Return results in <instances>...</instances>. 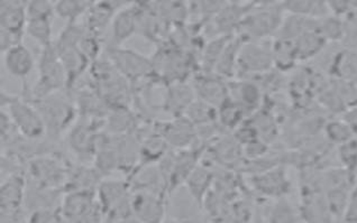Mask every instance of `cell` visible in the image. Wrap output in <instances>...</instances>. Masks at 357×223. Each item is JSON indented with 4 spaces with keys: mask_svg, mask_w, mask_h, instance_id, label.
<instances>
[{
    "mask_svg": "<svg viewBox=\"0 0 357 223\" xmlns=\"http://www.w3.org/2000/svg\"><path fill=\"white\" fill-rule=\"evenodd\" d=\"M29 99V98H27ZM32 101L47 127V138L56 143L78 121L79 112L75 101L63 92H55L42 99H29Z\"/></svg>",
    "mask_w": 357,
    "mask_h": 223,
    "instance_id": "obj_1",
    "label": "cell"
},
{
    "mask_svg": "<svg viewBox=\"0 0 357 223\" xmlns=\"http://www.w3.org/2000/svg\"><path fill=\"white\" fill-rule=\"evenodd\" d=\"M1 107L8 112L15 127L23 137L33 141L47 137V127L43 118L27 98L16 97L3 91Z\"/></svg>",
    "mask_w": 357,
    "mask_h": 223,
    "instance_id": "obj_2",
    "label": "cell"
},
{
    "mask_svg": "<svg viewBox=\"0 0 357 223\" xmlns=\"http://www.w3.org/2000/svg\"><path fill=\"white\" fill-rule=\"evenodd\" d=\"M132 189L130 180H102L97 187L106 221H136L132 208Z\"/></svg>",
    "mask_w": 357,
    "mask_h": 223,
    "instance_id": "obj_3",
    "label": "cell"
},
{
    "mask_svg": "<svg viewBox=\"0 0 357 223\" xmlns=\"http://www.w3.org/2000/svg\"><path fill=\"white\" fill-rule=\"evenodd\" d=\"M66 89V75L63 64L61 62L54 44L42 47L40 60H38V79L32 91L29 95H24L29 99H42L55 92Z\"/></svg>",
    "mask_w": 357,
    "mask_h": 223,
    "instance_id": "obj_4",
    "label": "cell"
},
{
    "mask_svg": "<svg viewBox=\"0 0 357 223\" xmlns=\"http://www.w3.org/2000/svg\"><path fill=\"white\" fill-rule=\"evenodd\" d=\"M70 166L62 156L55 154L40 155L32 158L26 164V178L33 183L49 187V189L63 190L69 178Z\"/></svg>",
    "mask_w": 357,
    "mask_h": 223,
    "instance_id": "obj_5",
    "label": "cell"
},
{
    "mask_svg": "<svg viewBox=\"0 0 357 223\" xmlns=\"http://www.w3.org/2000/svg\"><path fill=\"white\" fill-rule=\"evenodd\" d=\"M61 213L63 220L70 222H97L105 217L97 191L93 190L66 192L61 201Z\"/></svg>",
    "mask_w": 357,
    "mask_h": 223,
    "instance_id": "obj_6",
    "label": "cell"
},
{
    "mask_svg": "<svg viewBox=\"0 0 357 223\" xmlns=\"http://www.w3.org/2000/svg\"><path fill=\"white\" fill-rule=\"evenodd\" d=\"M27 180L25 173H16L3 178L0 189L1 222H18L25 212Z\"/></svg>",
    "mask_w": 357,
    "mask_h": 223,
    "instance_id": "obj_7",
    "label": "cell"
},
{
    "mask_svg": "<svg viewBox=\"0 0 357 223\" xmlns=\"http://www.w3.org/2000/svg\"><path fill=\"white\" fill-rule=\"evenodd\" d=\"M107 58L132 84H139L141 80L154 75L152 60L139 52L110 45L107 47Z\"/></svg>",
    "mask_w": 357,
    "mask_h": 223,
    "instance_id": "obj_8",
    "label": "cell"
},
{
    "mask_svg": "<svg viewBox=\"0 0 357 223\" xmlns=\"http://www.w3.org/2000/svg\"><path fill=\"white\" fill-rule=\"evenodd\" d=\"M281 10L268 5L255 12L250 10L239 27V35L245 40H259L280 29L282 25Z\"/></svg>",
    "mask_w": 357,
    "mask_h": 223,
    "instance_id": "obj_9",
    "label": "cell"
},
{
    "mask_svg": "<svg viewBox=\"0 0 357 223\" xmlns=\"http://www.w3.org/2000/svg\"><path fill=\"white\" fill-rule=\"evenodd\" d=\"M132 208L136 221L161 222L167 215L165 193L132 190Z\"/></svg>",
    "mask_w": 357,
    "mask_h": 223,
    "instance_id": "obj_10",
    "label": "cell"
},
{
    "mask_svg": "<svg viewBox=\"0 0 357 223\" xmlns=\"http://www.w3.org/2000/svg\"><path fill=\"white\" fill-rule=\"evenodd\" d=\"M273 54L257 43V40H245L239 51L237 70L245 75L264 73L271 68Z\"/></svg>",
    "mask_w": 357,
    "mask_h": 223,
    "instance_id": "obj_11",
    "label": "cell"
},
{
    "mask_svg": "<svg viewBox=\"0 0 357 223\" xmlns=\"http://www.w3.org/2000/svg\"><path fill=\"white\" fill-rule=\"evenodd\" d=\"M171 123L154 127L156 132L163 136L169 146L178 149L190 148L191 144L197 139V128L185 116L174 117Z\"/></svg>",
    "mask_w": 357,
    "mask_h": 223,
    "instance_id": "obj_12",
    "label": "cell"
},
{
    "mask_svg": "<svg viewBox=\"0 0 357 223\" xmlns=\"http://www.w3.org/2000/svg\"><path fill=\"white\" fill-rule=\"evenodd\" d=\"M199 75L195 82V91L198 99L206 101L211 106L218 108L229 97V86L224 82V77L216 73H206Z\"/></svg>",
    "mask_w": 357,
    "mask_h": 223,
    "instance_id": "obj_13",
    "label": "cell"
},
{
    "mask_svg": "<svg viewBox=\"0 0 357 223\" xmlns=\"http://www.w3.org/2000/svg\"><path fill=\"white\" fill-rule=\"evenodd\" d=\"M139 7L135 3L117 13L110 25L113 36L112 46H121L136 32H139Z\"/></svg>",
    "mask_w": 357,
    "mask_h": 223,
    "instance_id": "obj_14",
    "label": "cell"
},
{
    "mask_svg": "<svg viewBox=\"0 0 357 223\" xmlns=\"http://www.w3.org/2000/svg\"><path fill=\"white\" fill-rule=\"evenodd\" d=\"M3 64L9 75L20 80H26L34 69L35 60L29 47L20 43L3 53Z\"/></svg>",
    "mask_w": 357,
    "mask_h": 223,
    "instance_id": "obj_15",
    "label": "cell"
},
{
    "mask_svg": "<svg viewBox=\"0 0 357 223\" xmlns=\"http://www.w3.org/2000/svg\"><path fill=\"white\" fill-rule=\"evenodd\" d=\"M252 184L261 194L273 198H282L289 191V180L283 169L275 167L254 175Z\"/></svg>",
    "mask_w": 357,
    "mask_h": 223,
    "instance_id": "obj_16",
    "label": "cell"
},
{
    "mask_svg": "<svg viewBox=\"0 0 357 223\" xmlns=\"http://www.w3.org/2000/svg\"><path fill=\"white\" fill-rule=\"evenodd\" d=\"M196 97L195 88L185 83V81L172 83L167 88L165 109L174 117H180L185 115L191 103L196 100Z\"/></svg>",
    "mask_w": 357,
    "mask_h": 223,
    "instance_id": "obj_17",
    "label": "cell"
},
{
    "mask_svg": "<svg viewBox=\"0 0 357 223\" xmlns=\"http://www.w3.org/2000/svg\"><path fill=\"white\" fill-rule=\"evenodd\" d=\"M251 5L228 3L218 14L213 16V26L220 35H234L242 25L245 16L251 10Z\"/></svg>",
    "mask_w": 357,
    "mask_h": 223,
    "instance_id": "obj_18",
    "label": "cell"
},
{
    "mask_svg": "<svg viewBox=\"0 0 357 223\" xmlns=\"http://www.w3.org/2000/svg\"><path fill=\"white\" fill-rule=\"evenodd\" d=\"M229 95L236 101L245 112H255L261 102V89L257 83L252 81H238L228 84Z\"/></svg>",
    "mask_w": 357,
    "mask_h": 223,
    "instance_id": "obj_19",
    "label": "cell"
},
{
    "mask_svg": "<svg viewBox=\"0 0 357 223\" xmlns=\"http://www.w3.org/2000/svg\"><path fill=\"white\" fill-rule=\"evenodd\" d=\"M215 175L211 172V169L207 166L198 164L196 169H193L190 176L188 178L185 185L188 186V190L190 191L191 195L193 199L198 202L200 206L205 202L206 197L208 195V192L211 189V184H213Z\"/></svg>",
    "mask_w": 357,
    "mask_h": 223,
    "instance_id": "obj_20",
    "label": "cell"
},
{
    "mask_svg": "<svg viewBox=\"0 0 357 223\" xmlns=\"http://www.w3.org/2000/svg\"><path fill=\"white\" fill-rule=\"evenodd\" d=\"M27 16L25 7L1 8V31L23 38L26 34Z\"/></svg>",
    "mask_w": 357,
    "mask_h": 223,
    "instance_id": "obj_21",
    "label": "cell"
},
{
    "mask_svg": "<svg viewBox=\"0 0 357 223\" xmlns=\"http://www.w3.org/2000/svg\"><path fill=\"white\" fill-rule=\"evenodd\" d=\"M197 127L206 126L218 121V110L206 101L198 99L193 101L185 115Z\"/></svg>",
    "mask_w": 357,
    "mask_h": 223,
    "instance_id": "obj_22",
    "label": "cell"
},
{
    "mask_svg": "<svg viewBox=\"0 0 357 223\" xmlns=\"http://www.w3.org/2000/svg\"><path fill=\"white\" fill-rule=\"evenodd\" d=\"M217 110H218L219 123L222 127L228 129L241 126L243 118L246 114L244 109L239 106L236 101L231 99V95L217 108Z\"/></svg>",
    "mask_w": 357,
    "mask_h": 223,
    "instance_id": "obj_23",
    "label": "cell"
},
{
    "mask_svg": "<svg viewBox=\"0 0 357 223\" xmlns=\"http://www.w3.org/2000/svg\"><path fill=\"white\" fill-rule=\"evenodd\" d=\"M242 144L237 141L236 138L234 139H222L216 144L213 148V155L218 162L226 166L236 165L239 163L242 157Z\"/></svg>",
    "mask_w": 357,
    "mask_h": 223,
    "instance_id": "obj_24",
    "label": "cell"
},
{
    "mask_svg": "<svg viewBox=\"0 0 357 223\" xmlns=\"http://www.w3.org/2000/svg\"><path fill=\"white\" fill-rule=\"evenodd\" d=\"M53 18H38L29 20L26 25V34L29 38L40 44V47L52 45Z\"/></svg>",
    "mask_w": 357,
    "mask_h": 223,
    "instance_id": "obj_25",
    "label": "cell"
},
{
    "mask_svg": "<svg viewBox=\"0 0 357 223\" xmlns=\"http://www.w3.org/2000/svg\"><path fill=\"white\" fill-rule=\"evenodd\" d=\"M89 6V0H58L54 3L55 14L68 23L78 22Z\"/></svg>",
    "mask_w": 357,
    "mask_h": 223,
    "instance_id": "obj_26",
    "label": "cell"
},
{
    "mask_svg": "<svg viewBox=\"0 0 357 223\" xmlns=\"http://www.w3.org/2000/svg\"><path fill=\"white\" fill-rule=\"evenodd\" d=\"M27 20L53 18L55 14L53 0H29L25 7Z\"/></svg>",
    "mask_w": 357,
    "mask_h": 223,
    "instance_id": "obj_27",
    "label": "cell"
},
{
    "mask_svg": "<svg viewBox=\"0 0 357 223\" xmlns=\"http://www.w3.org/2000/svg\"><path fill=\"white\" fill-rule=\"evenodd\" d=\"M228 5V0H196L198 12L204 18H213Z\"/></svg>",
    "mask_w": 357,
    "mask_h": 223,
    "instance_id": "obj_28",
    "label": "cell"
},
{
    "mask_svg": "<svg viewBox=\"0 0 357 223\" xmlns=\"http://www.w3.org/2000/svg\"><path fill=\"white\" fill-rule=\"evenodd\" d=\"M31 222H61L63 220L60 208L53 209H40L31 212L29 215Z\"/></svg>",
    "mask_w": 357,
    "mask_h": 223,
    "instance_id": "obj_29",
    "label": "cell"
},
{
    "mask_svg": "<svg viewBox=\"0 0 357 223\" xmlns=\"http://www.w3.org/2000/svg\"><path fill=\"white\" fill-rule=\"evenodd\" d=\"M283 7L297 16H303L314 10V0H284Z\"/></svg>",
    "mask_w": 357,
    "mask_h": 223,
    "instance_id": "obj_30",
    "label": "cell"
},
{
    "mask_svg": "<svg viewBox=\"0 0 357 223\" xmlns=\"http://www.w3.org/2000/svg\"><path fill=\"white\" fill-rule=\"evenodd\" d=\"M270 215L272 217L271 221L277 220L278 217H281L280 221H294V217L296 215L291 206L287 201L281 200L274 206Z\"/></svg>",
    "mask_w": 357,
    "mask_h": 223,
    "instance_id": "obj_31",
    "label": "cell"
},
{
    "mask_svg": "<svg viewBox=\"0 0 357 223\" xmlns=\"http://www.w3.org/2000/svg\"><path fill=\"white\" fill-rule=\"evenodd\" d=\"M340 155L344 163L349 167L357 165V143L356 141H345L344 146L340 149Z\"/></svg>",
    "mask_w": 357,
    "mask_h": 223,
    "instance_id": "obj_32",
    "label": "cell"
},
{
    "mask_svg": "<svg viewBox=\"0 0 357 223\" xmlns=\"http://www.w3.org/2000/svg\"><path fill=\"white\" fill-rule=\"evenodd\" d=\"M345 215L351 221H357V187L347 201Z\"/></svg>",
    "mask_w": 357,
    "mask_h": 223,
    "instance_id": "obj_33",
    "label": "cell"
},
{
    "mask_svg": "<svg viewBox=\"0 0 357 223\" xmlns=\"http://www.w3.org/2000/svg\"><path fill=\"white\" fill-rule=\"evenodd\" d=\"M252 1H253V3H259L263 6H268V5H272L275 0H252Z\"/></svg>",
    "mask_w": 357,
    "mask_h": 223,
    "instance_id": "obj_34",
    "label": "cell"
},
{
    "mask_svg": "<svg viewBox=\"0 0 357 223\" xmlns=\"http://www.w3.org/2000/svg\"><path fill=\"white\" fill-rule=\"evenodd\" d=\"M95 1H97V0H90V3H95Z\"/></svg>",
    "mask_w": 357,
    "mask_h": 223,
    "instance_id": "obj_35",
    "label": "cell"
}]
</instances>
